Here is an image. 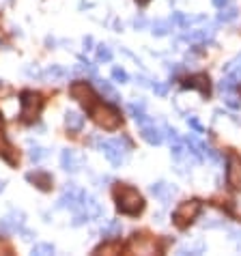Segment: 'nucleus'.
<instances>
[{"label": "nucleus", "instance_id": "f257e3e1", "mask_svg": "<svg viewBox=\"0 0 241 256\" xmlns=\"http://www.w3.org/2000/svg\"><path fill=\"white\" fill-rule=\"evenodd\" d=\"M114 200H117V209L125 215H138L145 209V200L138 189L127 187V185H119L114 189Z\"/></svg>", "mask_w": 241, "mask_h": 256}, {"label": "nucleus", "instance_id": "f03ea898", "mask_svg": "<svg viewBox=\"0 0 241 256\" xmlns=\"http://www.w3.org/2000/svg\"><path fill=\"white\" fill-rule=\"evenodd\" d=\"M103 155L112 162L114 166H120L127 162L129 157V142L127 138H112V140H97Z\"/></svg>", "mask_w": 241, "mask_h": 256}, {"label": "nucleus", "instance_id": "7ed1b4c3", "mask_svg": "<svg viewBox=\"0 0 241 256\" xmlns=\"http://www.w3.org/2000/svg\"><path fill=\"white\" fill-rule=\"evenodd\" d=\"M20 106H22L20 116L24 118L26 123H32L37 116H39V112H41V108H43V99H41L39 93H35V91H24V93L20 95Z\"/></svg>", "mask_w": 241, "mask_h": 256}, {"label": "nucleus", "instance_id": "20e7f679", "mask_svg": "<svg viewBox=\"0 0 241 256\" xmlns=\"http://www.w3.org/2000/svg\"><path fill=\"white\" fill-rule=\"evenodd\" d=\"M91 116L93 121L99 125L101 129H117L120 125V114L114 106L110 103H101V106H95L91 110Z\"/></svg>", "mask_w": 241, "mask_h": 256}, {"label": "nucleus", "instance_id": "39448f33", "mask_svg": "<svg viewBox=\"0 0 241 256\" xmlns=\"http://www.w3.org/2000/svg\"><path fill=\"white\" fill-rule=\"evenodd\" d=\"M200 209H202L200 200H185V203H181L177 209L172 211V222L179 228H188L192 222L198 217Z\"/></svg>", "mask_w": 241, "mask_h": 256}, {"label": "nucleus", "instance_id": "423d86ee", "mask_svg": "<svg viewBox=\"0 0 241 256\" xmlns=\"http://www.w3.org/2000/svg\"><path fill=\"white\" fill-rule=\"evenodd\" d=\"M56 207L58 209H69V211H73V213H80L82 211V189H78L73 183H67Z\"/></svg>", "mask_w": 241, "mask_h": 256}, {"label": "nucleus", "instance_id": "0eeeda50", "mask_svg": "<svg viewBox=\"0 0 241 256\" xmlns=\"http://www.w3.org/2000/svg\"><path fill=\"white\" fill-rule=\"evenodd\" d=\"M69 93H71V97H73L75 101H80L82 106L86 108V110H93V108H95L97 95H95V91H93L91 84H86V82H73V84L69 86Z\"/></svg>", "mask_w": 241, "mask_h": 256}, {"label": "nucleus", "instance_id": "6e6552de", "mask_svg": "<svg viewBox=\"0 0 241 256\" xmlns=\"http://www.w3.org/2000/svg\"><path fill=\"white\" fill-rule=\"evenodd\" d=\"M24 222H26V217L22 211H9V213L0 220V233H2V235L22 233L24 231Z\"/></svg>", "mask_w": 241, "mask_h": 256}, {"label": "nucleus", "instance_id": "1a4fd4ad", "mask_svg": "<svg viewBox=\"0 0 241 256\" xmlns=\"http://www.w3.org/2000/svg\"><path fill=\"white\" fill-rule=\"evenodd\" d=\"M60 166L67 172H78L80 168L84 166V157L73 149H65L63 153H60Z\"/></svg>", "mask_w": 241, "mask_h": 256}, {"label": "nucleus", "instance_id": "9d476101", "mask_svg": "<svg viewBox=\"0 0 241 256\" xmlns=\"http://www.w3.org/2000/svg\"><path fill=\"white\" fill-rule=\"evenodd\" d=\"M226 181L233 189H241V157L239 155H228Z\"/></svg>", "mask_w": 241, "mask_h": 256}, {"label": "nucleus", "instance_id": "9b49d317", "mask_svg": "<svg viewBox=\"0 0 241 256\" xmlns=\"http://www.w3.org/2000/svg\"><path fill=\"white\" fill-rule=\"evenodd\" d=\"M183 89H194V91H200L202 95H209V93H211L209 75H207V73L190 75V78H185V80H183Z\"/></svg>", "mask_w": 241, "mask_h": 256}, {"label": "nucleus", "instance_id": "f8f14e48", "mask_svg": "<svg viewBox=\"0 0 241 256\" xmlns=\"http://www.w3.org/2000/svg\"><path fill=\"white\" fill-rule=\"evenodd\" d=\"M80 213H86L89 220H97V217L103 213V209H101V205L97 203L95 196H91L89 192H82V211Z\"/></svg>", "mask_w": 241, "mask_h": 256}, {"label": "nucleus", "instance_id": "ddd939ff", "mask_svg": "<svg viewBox=\"0 0 241 256\" xmlns=\"http://www.w3.org/2000/svg\"><path fill=\"white\" fill-rule=\"evenodd\" d=\"M151 194L155 196L157 200H162L164 205H168V203L172 200V196L177 194V187H174V185H170V183L160 181V183H153V185H151Z\"/></svg>", "mask_w": 241, "mask_h": 256}, {"label": "nucleus", "instance_id": "4468645a", "mask_svg": "<svg viewBox=\"0 0 241 256\" xmlns=\"http://www.w3.org/2000/svg\"><path fill=\"white\" fill-rule=\"evenodd\" d=\"M140 132H142V138H145L149 144H162L164 142V129L155 127V121L140 125Z\"/></svg>", "mask_w": 241, "mask_h": 256}, {"label": "nucleus", "instance_id": "2eb2a0df", "mask_svg": "<svg viewBox=\"0 0 241 256\" xmlns=\"http://www.w3.org/2000/svg\"><path fill=\"white\" fill-rule=\"evenodd\" d=\"M213 28H196V30H188L183 32V39L190 43H207L213 39Z\"/></svg>", "mask_w": 241, "mask_h": 256}, {"label": "nucleus", "instance_id": "dca6fc26", "mask_svg": "<svg viewBox=\"0 0 241 256\" xmlns=\"http://www.w3.org/2000/svg\"><path fill=\"white\" fill-rule=\"evenodd\" d=\"M26 179H28L30 183H35L39 189H43V192H48V189L52 187V177L48 172H43V170L28 172V174H26Z\"/></svg>", "mask_w": 241, "mask_h": 256}, {"label": "nucleus", "instance_id": "f3484780", "mask_svg": "<svg viewBox=\"0 0 241 256\" xmlns=\"http://www.w3.org/2000/svg\"><path fill=\"white\" fill-rule=\"evenodd\" d=\"M67 75H69V71L65 67H60V65H50L46 71H41V80H46V82H58V80H65Z\"/></svg>", "mask_w": 241, "mask_h": 256}, {"label": "nucleus", "instance_id": "a211bd4d", "mask_svg": "<svg viewBox=\"0 0 241 256\" xmlns=\"http://www.w3.org/2000/svg\"><path fill=\"white\" fill-rule=\"evenodd\" d=\"M65 125H67L69 132H80L84 127V116L75 110H67V114H65Z\"/></svg>", "mask_w": 241, "mask_h": 256}, {"label": "nucleus", "instance_id": "6ab92c4d", "mask_svg": "<svg viewBox=\"0 0 241 256\" xmlns=\"http://www.w3.org/2000/svg\"><path fill=\"white\" fill-rule=\"evenodd\" d=\"M95 82H97V89H99V93L103 95V99L119 101V95H117V91L112 89L110 82H106V80H99V78H95Z\"/></svg>", "mask_w": 241, "mask_h": 256}, {"label": "nucleus", "instance_id": "aec40b11", "mask_svg": "<svg viewBox=\"0 0 241 256\" xmlns=\"http://www.w3.org/2000/svg\"><path fill=\"white\" fill-rule=\"evenodd\" d=\"M172 20H157V22H153V26H151V32L155 37H164V35H168V32L172 30Z\"/></svg>", "mask_w": 241, "mask_h": 256}, {"label": "nucleus", "instance_id": "412c9836", "mask_svg": "<svg viewBox=\"0 0 241 256\" xmlns=\"http://www.w3.org/2000/svg\"><path fill=\"white\" fill-rule=\"evenodd\" d=\"M239 15V9L233 7V4H228V7H222V13L217 15V22H222V24H228V22H235Z\"/></svg>", "mask_w": 241, "mask_h": 256}, {"label": "nucleus", "instance_id": "4be33fe9", "mask_svg": "<svg viewBox=\"0 0 241 256\" xmlns=\"http://www.w3.org/2000/svg\"><path fill=\"white\" fill-rule=\"evenodd\" d=\"M73 73L89 75V78H93V80L97 78V69H95V65H91L89 61H80V65H75V67H73Z\"/></svg>", "mask_w": 241, "mask_h": 256}, {"label": "nucleus", "instance_id": "5701e85b", "mask_svg": "<svg viewBox=\"0 0 241 256\" xmlns=\"http://www.w3.org/2000/svg\"><path fill=\"white\" fill-rule=\"evenodd\" d=\"M120 228H123V226H120L119 220H110L101 233H103V237H106V239H112V237H119L120 235Z\"/></svg>", "mask_w": 241, "mask_h": 256}, {"label": "nucleus", "instance_id": "b1692460", "mask_svg": "<svg viewBox=\"0 0 241 256\" xmlns=\"http://www.w3.org/2000/svg\"><path fill=\"white\" fill-rule=\"evenodd\" d=\"M28 157H30V162H35V164H39L41 160H46V157H48V151L43 149V146H39V144H35V146L30 144Z\"/></svg>", "mask_w": 241, "mask_h": 256}, {"label": "nucleus", "instance_id": "393cba45", "mask_svg": "<svg viewBox=\"0 0 241 256\" xmlns=\"http://www.w3.org/2000/svg\"><path fill=\"white\" fill-rule=\"evenodd\" d=\"M97 61L99 63H110L112 61V50L108 46H97Z\"/></svg>", "mask_w": 241, "mask_h": 256}, {"label": "nucleus", "instance_id": "a878e982", "mask_svg": "<svg viewBox=\"0 0 241 256\" xmlns=\"http://www.w3.org/2000/svg\"><path fill=\"white\" fill-rule=\"evenodd\" d=\"M235 86H237V78L228 73L226 78H222V82H220V91H222V93H231V91L235 89Z\"/></svg>", "mask_w": 241, "mask_h": 256}, {"label": "nucleus", "instance_id": "bb28decb", "mask_svg": "<svg viewBox=\"0 0 241 256\" xmlns=\"http://www.w3.org/2000/svg\"><path fill=\"white\" fill-rule=\"evenodd\" d=\"M32 254H37V256L54 254V246H52V243H37V246L32 248Z\"/></svg>", "mask_w": 241, "mask_h": 256}, {"label": "nucleus", "instance_id": "cd10ccee", "mask_svg": "<svg viewBox=\"0 0 241 256\" xmlns=\"http://www.w3.org/2000/svg\"><path fill=\"white\" fill-rule=\"evenodd\" d=\"M127 112L134 118L140 116V114H145V101H131V103H127Z\"/></svg>", "mask_w": 241, "mask_h": 256}, {"label": "nucleus", "instance_id": "c85d7f7f", "mask_svg": "<svg viewBox=\"0 0 241 256\" xmlns=\"http://www.w3.org/2000/svg\"><path fill=\"white\" fill-rule=\"evenodd\" d=\"M112 80H114V82L125 84V82H129V75H127V71H125V69L114 67V69H112Z\"/></svg>", "mask_w": 241, "mask_h": 256}, {"label": "nucleus", "instance_id": "c756f323", "mask_svg": "<svg viewBox=\"0 0 241 256\" xmlns=\"http://www.w3.org/2000/svg\"><path fill=\"white\" fill-rule=\"evenodd\" d=\"M226 71L231 73V75H235V78H237V80H241V56H237V58H235V61H233L231 65H228V67H226Z\"/></svg>", "mask_w": 241, "mask_h": 256}, {"label": "nucleus", "instance_id": "7c9ffc66", "mask_svg": "<svg viewBox=\"0 0 241 256\" xmlns=\"http://www.w3.org/2000/svg\"><path fill=\"white\" fill-rule=\"evenodd\" d=\"M120 250V243L119 241H112V243H103L101 248L95 250V254H103V252H119Z\"/></svg>", "mask_w": 241, "mask_h": 256}, {"label": "nucleus", "instance_id": "2f4dec72", "mask_svg": "<svg viewBox=\"0 0 241 256\" xmlns=\"http://www.w3.org/2000/svg\"><path fill=\"white\" fill-rule=\"evenodd\" d=\"M164 138H166L170 144H174V142H179V140H181L179 132H177V129H172V127H164Z\"/></svg>", "mask_w": 241, "mask_h": 256}, {"label": "nucleus", "instance_id": "473e14b6", "mask_svg": "<svg viewBox=\"0 0 241 256\" xmlns=\"http://www.w3.org/2000/svg\"><path fill=\"white\" fill-rule=\"evenodd\" d=\"M153 91H155V95H162V97H164V95L168 93V86H166V84H157V82H155V84H153Z\"/></svg>", "mask_w": 241, "mask_h": 256}, {"label": "nucleus", "instance_id": "72a5a7b5", "mask_svg": "<svg viewBox=\"0 0 241 256\" xmlns=\"http://www.w3.org/2000/svg\"><path fill=\"white\" fill-rule=\"evenodd\" d=\"M26 75H30V78L32 75H35V78H41V71H39V67L35 65V67H26Z\"/></svg>", "mask_w": 241, "mask_h": 256}, {"label": "nucleus", "instance_id": "f704fd0d", "mask_svg": "<svg viewBox=\"0 0 241 256\" xmlns=\"http://www.w3.org/2000/svg\"><path fill=\"white\" fill-rule=\"evenodd\" d=\"M188 123H190V127H194V129H196V132H198V134H202V125H200L198 121H196L194 116H190V118H188Z\"/></svg>", "mask_w": 241, "mask_h": 256}, {"label": "nucleus", "instance_id": "c9c22d12", "mask_svg": "<svg viewBox=\"0 0 241 256\" xmlns=\"http://www.w3.org/2000/svg\"><path fill=\"white\" fill-rule=\"evenodd\" d=\"M226 103H228L231 108H239V106H241V103L237 101V97H233V95H228V97H226Z\"/></svg>", "mask_w": 241, "mask_h": 256}, {"label": "nucleus", "instance_id": "e433bc0d", "mask_svg": "<svg viewBox=\"0 0 241 256\" xmlns=\"http://www.w3.org/2000/svg\"><path fill=\"white\" fill-rule=\"evenodd\" d=\"M233 0H213V4H216L217 9H222V7H228V4H231Z\"/></svg>", "mask_w": 241, "mask_h": 256}, {"label": "nucleus", "instance_id": "4c0bfd02", "mask_svg": "<svg viewBox=\"0 0 241 256\" xmlns=\"http://www.w3.org/2000/svg\"><path fill=\"white\" fill-rule=\"evenodd\" d=\"M134 26H136V28H145V26H146V20H145V18H136Z\"/></svg>", "mask_w": 241, "mask_h": 256}, {"label": "nucleus", "instance_id": "58836bf2", "mask_svg": "<svg viewBox=\"0 0 241 256\" xmlns=\"http://www.w3.org/2000/svg\"><path fill=\"white\" fill-rule=\"evenodd\" d=\"M136 82H138L140 86H149V80H146L145 75H136Z\"/></svg>", "mask_w": 241, "mask_h": 256}, {"label": "nucleus", "instance_id": "ea45409f", "mask_svg": "<svg viewBox=\"0 0 241 256\" xmlns=\"http://www.w3.org/2000/svg\"><path fill=\"white\" fill-rule=\"evenodd\" d=\"M231 237L235 241H241V231H231Z\"/></svg>", "mask_w": 241, "mask_h": 256}, {"label": "nucleus", "instance_id": "a19ab883", "mask_svg": "<svg viewBox=\"0 0 241 256\" xmlns=\"http://www.w3.org/2000/svg\"><path fill=\"white\" fill-rule=\"evenodd\" d=\"M91 46H93V39L91 37H86L84 39V50H91Z\"/></svg>", "mask_w": 241, "mask_h": 256}, {"label": "nucleus", "instance_id": "79ce46f5", "mask_svg": "<svg viewBox=\"0 0 241 256\" xmlns=\"http://www.w3.org/2000/svg\"><path fill=\"white\" fill-rule=\"evenodd\" d=\"M136 2H138V4H146V2H149V0H136Z\"/></svg>", "mask_w": 241, "mask_h": 256}, {"label": "nucleus", "instance_id": "37998d69", "mask_svg": "<svg viewBox=\"0 0 241 256\" xmlns=\"http://www.w3.org/2000/svg\"><path fill=\"white\" fill-rule=\"evenodd\" d=\"M2 189H4V181H0V192H2Z\"/></svg>", "mask_w": 241, "mask_h": 256}, {"label": "nucleus", "instance_id": "c03bdc74", "mask_svg": "<svg viewBox=\"0 0 241 256\" xmlns=\"http://www.w3.org/2000/svg\"><path fill=\"white\" fill-rule=\"evenodd\" d=\"M0 127H2V118H0Z\"/></svg>", "mask_w": 241, "mask_h": 256}, {"label": "nucleus", "instance_id": "a18cd8bd", "mask_svg": "<svg viewBox=\"0 0 241 256\" xmlns=\"http://www.w3.org/2000/svg\"><path fill=\"white\" fill-rule=\"evenodd\" d=\"M0 2H4V0H0Z\"/></svg>", "mask_w": 241, "mask_h": 256}]
</instances>
